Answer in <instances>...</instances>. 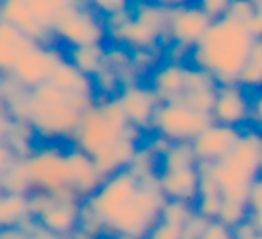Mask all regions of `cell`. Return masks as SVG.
Segmentation results:
<instances>
[{
  "instance_id": "1",
  "label": "cell",
  "mask_w": 262,
  "mask_h": 239,
  "mask_svg": "<svg viewBox=\"0 0 262 239\" xmlns=\"http://www.w3.org/2000/svg\"><path fill=\"white\" fill-rule=\"evenodd\" d=\"M253 42L244 24L225 15L210 24L189 58L192 67L208 72L217 85H237Z\"/></svg>"
},
{
  "instance_id": "2",
  "label": "cell",
  "mask_w": 262,
  "mask_h": 239,
  "mask_svg": "<svg viewBox=\"0 0 262 239\" xmlns=\"http://www.w3.org/2000/svg\"><path fill=\"white\" fill-rule=\"evenodd\" d=\"M131 124L117 97L95 101L84 112L74 135V146L95 156L131 130Z\"/></svg>"
},
{
  "instance_id": "3",
  "label": "cell",
  "mask_w": 262,
  "mask_h": 239,
  "mask_svg": "<svg viewBox=\"0 0 262 239\" xmlns=\"http://www.w3.org/2000/svg\"><path fill=\"white\" fill-rule=\"evenodd\" d=\"M165 196L158 187V178L153 182L142 176L135 196L104 223L106 228L117 234L120 239H146L155 225L162 220V209Z\"/></svg>"
},
{
  "instance_id": "4",
  "label": "cell",
  "mask_w": 262,
  "mask_h": 239,
  "mask_svg": "<svg viewBox=\"0 0 262 239\" xmlns=\"http://www.w3.org/2000/svg\"><path fill=\"white\" fill-rule=\"evenodd\" d=\"M65 153L58 146H43L26 156L33 192H45L59 200H79L70 187Z\"/></svg>"
},
{
  "instance_id": "5",
  "label": "cell",
  "mask_w": 262,
  "mask_h": 239,
  "mask_svg": "<svg viewBox=\"0 0 262 239\" xmlns=\"http://www.w3.org/2000/svg\"><path fill=\"white\" fill-rule=\"evenodd\" d=\"M54 42L65 45L67 51L90 45H104L108 40L106 22L84 2L70 6L61 13L52 29Z\"/></svg>"
},
{
  "instance_id": "6",
  "label": "cell",
  "mask_w": 262,
  "mask_h": 239,
  "mask_svg": "<svg viewBox=\"0 0 262 239\" xmlns=\"http://www.w3.org/2000/svg\"><path fill=\"white\" fill-rule=\"evenodd\" d=\"M214 123L212 115L192 110L182 101L160 103L153 121V131L169 142H192Z\"/></svg>"
},
{
  "instance_id": "7",
  "label": "cell",
  "mask_w": 262,
  "mask_h": 239,
  "mask_svg": "<svg viewBox=\"0 0 262 239\" xmlns=\"http://www.w3.org/2000/svg\"><path fill=\"white\" fill-rule=\"evenodd\" d=\"M140 184H142V174L135 169V166H129L106 178L101 187L83 203L104 225L135 196Z\"/></svg>"
},
{
  "instance_id": "8",
  "label": "cell",
  "mask_w": 262,
  "mask_h": 239,
  "mask_svg": "<svg viewBox=\"0 0 262 239\" xmlns=\"http://www.w3.org/2000/svg\"><path fill=\"white\" fill-rule=\"evenodd\" d=\"M86 110H81L77 106L63 105V106H47L38 103L31 95L26 99V119L31 124L33 131H36L41 138H63L76 135Z\"/></svg>"
},
{
  "instance_id": "9",
  "label": "cell",
  "mask_w": 262,
  "mask_h": 239,
  "mask_svg": "<svg viewBox=\"0 0 262 239\" xmlns=\"http://www.w3.org/2000/svg\"><path fill=\"white\" fill-rule=\"evenodd\" d=\"M33 196L41 200V205L33 209V217L36 225L43 232L51 235H69L74 234L81 221V207L83 202L79 200H59L45 192H31Z\"/></svg>"
},
{
  "instance_id": "10",
  "label": "cell",
  "mask_w": 262,
  "mask_h": 239,
  "mask_svg": "<svg viewBox=\"0 0 262 239\" xmlns=\"http://www.w3.org/2000/svg\"><path fill=\"white\" fill-rule=\"evenodd\" d=\"M65 58L52 45L36 44L27 52L20 56L16 65L11 70V77L26 90H34L40 85L51 81L56 67Z\"/></svg>"
},
{
  "instance_id": "11",
  "label": "cell",
  "mask_w": 262,
  "mask_h": 239,
  "mask_svg": "<svg viewBox=\"0 0 262 239\" xmlns=\"http://www.w3.org/2000/svg\"><path fill=\"white\" fill-rule=\"evenodd\" d=\"M212 22L214 20L196 2H189L185 6L171 9L167 26L169 44L192 52V49L201 42Z\"/></svg>"
},
{
  "instance_id": "12",
  "label": "cell",
  "mask_w": 262,
  "mask_h": 239,
  "mask_svg": "<svg viewBox=\"0 0 262 239\" xmlns=\"http://www.w3.org/2000/svg\"><path fill=\"white\" fill-rule=\"evenodd\" d=\"M117 99L131 126L139 131L153 128L155 115L162 101L149 85H124Z\"/></svg>"
},
{
  "instance_id": "13",
  "label": "cell",
  "mask_w": 262,
  "mask_h": 239,
  "mask_svg": "<svg viewBox=\"0 0 262 239\" xmlns=\"http://www.w3.org/2000/svg\"><path fill=\"white\" fill-rule=\"evenodd\" d=\"M241 135H243L241 128L212 123L207 130H203L190 142L198 164H214L225 158L235 148Z\"/></svg>"
},
{
  "instance_id": "14",
  "label": "cell",
  "mask_w": 262,
  "mask_h": 239,
  "mask_svg": "<svg viewBox=\"0 0 262 239\" xmlns=\"http://www.w3.org/2000/svg\"><path fill=\"white\" fill-rule=\"evenodd\" d=\"M212 119L217 124L233 128H241L250 121V99L239 83L219 85L215 92Z\"/></svg>"
},
{
  "instance_id": "15",
  "label": "cell",
  "mask_w": 262,
  "mask_h": 239,
  "mask_svg": "<svg viewBox=\"0 0 262 239\" xmlns=\"http://www.w3.org/2000/svg\"><path fill=\"white\" fill-rule=\"evenodd\" d=\"M67 155V166H69V182L72 191L81 202H86L95 191L106 180L99 169L95 167V162L90 155L81 151L79 148L72 146Z\"/></svg>"
},
{
  "instance_id": "16",
  "label": "cell",
  "mask_w": 262,
  "mask_h": 239,
  "mask_svg": "<svg viewBox=\"0 0 262 239\" xmlns=\"http://www.w3.org/2000/svg\"><path fill=\"white\" fill-rule=\"evenodd\" d=\"M0 20L18 27L36 44L51 45L49 42L54 40L51 31H47L38 22L36 15L26 0H0Z\"/></svg>"
},
{
  "instance_id": "17",
  "label": "cell",
  "mask_w": 262,
  "mask_h": 239,
  "mask_svg": "<svg viewBox=\"0 0 262 239\" xmlns=\"http://www.w3.org/2000/svg\"><path fill=\"white\" fill-rule=\"evenodd\" d=\"M260 146H262V133L258 130H246L243 131L241 138L237 141L235 148L221 158L225 164L239 171L250 180L260 174Z\"/></svg>"
},
{
  "instance_id": "18",
  "label": "cell",
  "mask_w": 262,
  "mask_h": 239,
  "mask_svg": "<svg viewBox=\"0 0 262 239\" xmlns=\"http://www.w3.org/2000/svg\"><path fill=\"white\" fill-rule=\"evenodd\" d=\"M200 169L196 167H183V169L160 171L158 173V187L165 200H178V202L196 203L200 196Z\"/></svg>"
},
{
  "instance_id": "19",
  "label": "cell",
  "mask_w": 262,
  "mask_h": 239,
  "mask_svg": "<svg viewBox=\"0 0 262 239\" xmlns=\"http://www.w3.org/2000/svg\"><path fill=\"white\" fill-rule=\"evenodd\" d=\"M135 131L139 130L131 128L124 137H120L119 141L110 144L101 153L92 156L95 162V167L104 178L112 176L113 173H117L120 169H126V167H129L131 164L135 162L137 155H139V144H137V138L133 137Z\"/></svg>"
},
{
  "instance_id": "20",
  "label": "cell",
  "mask_w": 262,
  "mask_h": 239,
  "mask_svg": "<svg viewBox=\"0 0 262 239\" xmlns=\"http://www.w3.org/2000/svg\"><path fill=\"white\" fill-rule=\"evenodd\" d=\"M187 65L176 62H164L147 76V85L162 103L178 101L185 92Z\"/></svg>"
},
{
  "instance_id": "21",
  "label": "cell",
  "mask_w": 262,
  "mask_h": 239,
  "mask_svg": "<svg viewBox=\"0 0 262 239\" xmlns=\"http://www.w3.org/2000/svg\"><path fill=\"white\" fill-rule=\"evenodd\" d=\"M34 45L36 42L24 34L18 27L0 20V72L11 74L20 56Z\"/></svg>"
},
{
  "instance_id": "22",
  "label": "cell",
  "mask_w": 262,
  "mask_h": 239,
  "mask_svg": "<svg viewBox=\"0 0 262 239\" xmlns=\"http://www.w3.org/2000/svg\"><path fill=\"white\" fill-rule=\"evenodd\" d=\"M51 81L54 85H58L59 88L70 92V94H77V95H84V97H94V79L88 77L86 74H83L76 65L65 58L59 62V65L56 67L54 74H52Z\"/></svg>"
},
{
  "instance_id": "23",
  "label": "cell",
  "mask_w": 262,
  "mask_h": 239,
  "mask_svg": "<svg viewBox=\"0 0 262 239\" xmlns=\"http://www.w3.org/2000/svg\"><path fill=\"white\" fill-rule=\"evenodd\" d=\"M33 216L29 196L15 192H0V232L18 228Z\"/></svg>"
},
{
  "instance_id": "24",
  "label": "cell",
  "mask_w": 262,
  "mask_h": 239,
  "mask_svg": "<svg viewBox=\"0 0 262 239\" xmlns=\"http://www.w3.org/2000/svg\"><path fill=\"white\" fill-rule=\"evenodd\" d=\"M69 59L72 65H76L83 74L94 79L99 72L106 67V49L104 45H90V47L70 49Z\"/></svg>"
},
{
  "instance_id": "25",
  "label": "cell",
  "mask_w": 262,
  "mask_h": 239,
  "mask_svg": "<svg viewBox=\"0 0 262 239\" xmlns=\"http://www.w3.org/2000/svg\"><path fill=\"white\" fill-rule=\"evenodd\" d=\"M160 171L183 169V167H196L198 158L190 142H172L169 149L160 156Z\"/></svg>"
},
{
  "instance_id": "26",
  "label": "cell",
  "mask_w": 262,
  "mask_h": 239,
  "mask_svg": "<svg viewBox=\"0 0 262 239\" xmlns=\"http://www.w3.org/2000/svg\"><path fill=\"white\" fill-rule=\"evenodd\" d=\"M243 88H262V38H255L243 72L239 76Z\"/></svg>"
},
{
  "instance_id": "27",
  "label": "cell",
  "mask_w": 262,
  "mask_h": 239,
  "mask_svg": "<svg viewBox=\"0 0 262 239\" xmlns=\"http://www.w3.org/2000/svg\"><path fill=\"white\" fill-rule=\"evenodd\" d=\"M196 214V207L192 203L178 202V200H167L162 209V220L167 223L178 225V227H185L192 216Z\"/></svg>"
},
{
  "instance_id": "28",
  "label": "cell",
  "mask_w": 262,
  "mask_h": 239,
  "mask_svg": "<svg viewBox=\"0 0 262 239\" xmlns=\"http://www.w3.org/2000/svg\"><path fill=\"white\" fill-rule=\"evenodd\" d=\"M215 92H217V88H205V90L185 92L178 101L190 106V108L196 110V112L212 115V110H214V103H215Z\"/></svg>"
},
{
  "instance_id": "29",
  "label": "cell",
  "mask_w": 262,
  "mask_h": 239,
  "mask_svg": "<svg viewBox=\"0 0 262 239\" xmlns=\"http://www.w3.org/2000/svg\"><path fill=\"white\" fill-rule=\"evenodd\" d=\"M250 217V207L248 203L241 202H232V200H223L221 212H219V221H223L228 227L235 228L237 225H241L243 221H246Z\"/></svg>"
},
{
  "instance_id": "30",
  "label": "cell",
  "mask_w": 262,
  "mask_h": 239,
  "mask_svg": "<svg viewBox=\"0 0 262 239\" xmlns=\"http://www.w3.org/2000/svg\"><path fill=\"white\" fill-rule=\"evenodd\" d=\"M84 4L106 20L120 13H126L131 6V0H84Z\"/></svg>"
},
{
  "instance_id": "31",
  "label": "cell",
  "mask_w": 262,
  "mask_h": 239,
  "mask_svg": "<svg viewBox=\"0 0 262 239\" xmlns=\"http://www.w3.org/2000/svg\"><path fill=\"white\" fill-rule=\"evenodd\" d=\"M196 212L200 216H203L205 220L212 221V220H217L219 212H221V207H223V196L221 194H201L198 196L196 203Z\"/></svg>"
},
{
  "instance_id": "32",
  "label": "cell",
  "mask_w": 262,
  "mask_h": 239,
  "mask_svg": "<svg viewBox=\"0 0 262 239\" xmlns=\"http://www.w3.org/2000/svg\"><path fill=\"white\" fill-rule=\"evenodd\" d=\"M255 11H257V6H255L251 0H232L226 15L235 18L237 22L246 24L248 20L255 15Z\"/></svg>"
},
{
  "instance_id": "33",
  "label": "cell",
  "mask_w": 262,
  "mask_h": 239,
  "mask_svg": "<svg viewBox=\"0 0 262 239\" xmlns=\"http://www.w3.org/2000/svg\"><path fill=\"white\" fill-rule=\"evenodd\" d=\"M183 237V227H178V225L167 223V221L160 220L155 228L149 232L146 239H182Z\"/></svg>"
},
{
  "instance_id": "34",
  "label": "cell",
  "mask_w": 262,
  "mask_h": 239,
  "mask_svg": "<svg viewBox=\"0 0 262 239\" xmlns=\"http://www.w3.org/2000/svg\"><path fill=\"white\" fill-rule=\"evenodd\" d=\"M200 239H235V235H233L232 227H228V225H225L219 220H212L205 227Z\"/></svg>"
},
{
  "instance_id": "35",
  "label": "cell",
  "mask_w": 262,
  "mask_h": 239,
  "mask_svg": "<svg viewBox=\"0 0 262 239\" xmlns=\"http://www.w3.org/2000/svg\"><path fill=\"white\" fill-rule=\"evenodd\" d=\"M210 16L212 20L215 18H221L228 13V8H230V2L232 0H192Z\"/></svg>"
},
{
  "instance_id": "36",
  "label": "cell",
  "mask_w": 262,
  "mask_h": 239,
  "mask_svg": "<svg viewBox=\"0 0 262 239\" xmlns=\"http://www.w3.org/2000/svg\"><path fill=\"white\" fill-rule=\"evenodd\" d=\"M248 207H250V212L262 210V174H258L251 182L250 192H248Z\"/></svg>"
},
{
  "instance_id": "37",
  "label": "cell",
  "mask_w": 262,
  "mask_h": 239,
  "mask_svg": "<svg viewBox=\"0 0 262 239\" xmlns=\"http://www.w3.org/2000/svg\"><path fill=\"white\" fill-rule=\"evenodd\" d=\"M18 158V156L15 155V151H13L11 146L4 144V142H0V173H4V171H8L9 167L13 166V162Z\"/></svg>"
},
{
  "instance_id": "38",
  "label": "cell",
  "mask_w": 262,
  "mask_h": 239,
  "mask_svg": "<svg viewBox=\"0 0 262 239\" xmlns=\"http://www.w3.org/2000/svg\"><path fill=\"white\" fill-rule=\"evenodd\" d=\"M244 26H246V29L250 31V34L253 38H262V6H258L255 15Z\"/></svg>"
},
{
  "instance_id": "39",
  "label": "cell",
  "mask_w": 262,
  "mask_h": 239,
  "mask_svg": "<svg viewBox=\"0 0 262 239\" xmlns=\"http://www.w3.org/2000/svg\"><path fill=\"white\" fill-rule=\"evenodd\" d=\"M250 121L257 126H262V92L250 99Z\"/></svg>"
},
{
  "instance_id": "40",
  "label": "cell",
  "mask_w": 262,
  "mask_h": 239,
  "mask_svg": "<svg viewBox=\"0 0 262 239\" xmlns=\"http://www.w3.org/2000/svg\"><path fill=\"white\" fill-rule=\"evenodd\" d=\"M151 2H155V4L162 6V8H165V9H174V8H180V6L189 4L192 0H151Z\"/></svg>"
},
{
  "instance_id": "41",
  "label": "cell",
  "mask_w": 262,
  "mask_h": 239,
  "mask_svg": "<svg viewBox=\"0 0 262 239\" xmlns=\"http://www.w3.org/2000/svg\"><path fill=\"white\" fill-rule=\"evenodd\" d=\"M250 221L257 227L258 232H262V210H258V212H250Z\"/></svg>"
},
{
  "instance_id": "42",
  "label": "cell",
  "mask_w": 262,
  "mask_h": 239,
  "mask_svg": "<svg viewBox=\"0 0 262 239\" xmlns=\"http://www.w3.org/2000/svg\"><path fill=\"white\" fill-rule=\"evenodd\" d=\"M251 2H253V4L257 6V8H258V6H262V0H251Z\"/></svg>"
},
{
  "instance_id": "43",
  "label": "cell",
  "mask_w": 262,
  "mask_h": 239,
  "mask_svg": "<svg viewBox=\"0 0 262 239\" xmlns=\"http://www.w3.org/2000/svg\"><path fill=\"white\" fill-rule=\"evenodd\" d=\"M4 191V185H2V173H0V192Z\"/></svg>"
},
{
  "instance_id": "44",
  "label": "cell",
  "mask_w": 262,
  "mask_h": 239,
  "mask_svg": "<svg viewBox=\"0 0 262 239\" xmlns=\"http://www.w3.org/2000/svg\"><path fill=\"white\" fill-rule=\"evenodd\" d=\"M260 174H262V146H260Z\"/></svg>"
},
{
  "instance_id": "45",
  "label": "cell",
  "mask_w": 262,
  "mask_h": 239,
  "mask_svg": "<svg viewBox=\"0 0 262 239\" xmlns=\"http://www.w3.org/2000/svg\"><path fill=\"white\" fill-rule=\"evenodd\" d=\"M72 2H84V0H72Z\"/></svg>"
}]
</instances>
